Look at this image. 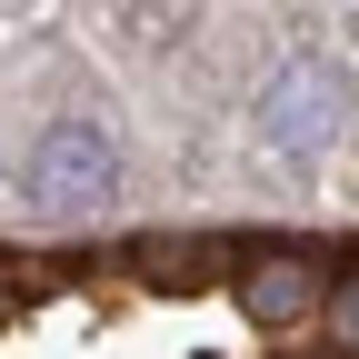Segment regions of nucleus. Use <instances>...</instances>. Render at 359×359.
<instances>
[{
	"instance_id": "nucleus-1",
	"label": "nucleus",
	"mask_w": 359,
	"mask_h": 359,
	"mask_svg": "<svg viewBox=\"0 0 359 359\" xmlns=\"http://www.w3.org/2000/svg\"><path fill=\"white\" fill-rule=\"evenodd\" d=\"M349 130V70L320 60V50H299L269 70L259 90V140L280 150V160H330V140Z\"/></svg>"
},
{
	"instance_id": "nucleus-2",
	"label": "nucleus",
	"mask_w": 359,
	"mask_h": 359,
	"mask_svg": "<svg viewBox=\"0 0 359 359\" xmlns=\"http://www.w3.org/2000/svg\"><path fill=\"white\" fill-rule=\"evenodd\" d=\"M110 180H120V140L100 120H50V130H40V150H30V200L40 210L80 219V210L110 200Z\"/></svg>"
},
{
	"instance_id": "nucleus-3",
	"label": "nucleus",
	"mask_w": 359,
	"mask_h": 359,
	"mask_svg": "<svg viewBox=\"0 0 359 359\" xmlns=\"http://www.w3.org/2000/svg\"><path fill=\"white\" fill-rule=\"evenodd\" d=\"M230 290L250 309V330H309L320 320V290H330V259L320 250H259Z\"/></svg>"
},
{
	"instance_id": "nucleus-4",
	"label": "nucleus",
	"mask_w": 359,
	"mask_h": 359,
	"mask_svg": "<svg viewBox=\"0 0 359 359\" xmlns=\"http://www.w3.org/2000/svg\"><path fill=\"white\" fill-rule=\"evenodd\" d=\"M320 320H330V349L359 359V269H339V280L320 290Z\"/></svg>"
}]
</instances>
